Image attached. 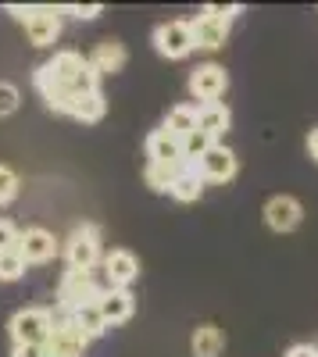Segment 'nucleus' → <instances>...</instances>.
Instances as JSON below:
<instances>
[{
    "label": "nucleus",
    "mask_w": 318,
    "mask_h": 357,
    "mask_svg": "<svg viewBox=\"0 0 318 357\" xmlns=\"http://www.w3.org/2000/svg\"><path fill=\"white\" fill-rule=\"evenodd\" d=\"M25 254L15 247V250H4L0 254V282H15V279H22L25 275Z\"/></svg>",
    "instance_id": "5701e85b"
},
{
    "label": "nucleus",
    "mask_w": 318,
    "mask_h": 357,
    "mask_svg": "<svg viewBox=\"0 0 318 357\" xmlns=\"http://www.w3.org/2000/svg\"><path fill=\"white\" fill-rule=\"evenodd\" d=\"M11 357H47V347H15Z\"/></svg>",
    "instance_id": "7c9ffc66"
},
{
    "label": "nucleus",
    "mask_w": 318,
    "mask_h": 357,
    "mask_svg": "<svg viewBox=\"0 0 318 357\" xmlns=\"http://www.w3.org/2000/svg\"><path fill=\"white\" fill-rule=\"evenodd\" d=\"M200 193H204V178L197 175V168H183V175L176 178V186H172V197L176 200H183V204H193V200H200Z\"/></svg>",
    "instance_id": "412c9836"
},
{
    "label": "nucleus",
    "mask_w": 318,
    "mask_h": 357,
    "mask_svg": "<svg viewBox=\"0 0 318 357\" xmlns=\"http://www.w3.org/2000/svg\"><path fill=\"white\" fill-rule=\"evenodd\" d=\"M190 29H193V47H197V50H218V47H225V36H229V22H222V18H211V15H204V11H200V15L190 22Z\"/></svg>",
    "instance_id": "9b49d317"
},
{
    "label": "nucleus",
    "mask_w": 318,
    "mask_h": 357,
    "mask_svg": "<svg viewBox=\"0 0 318 357\" xmlns=\"http://www.w3.org/2000/svg\"><path fill=\"white\" fill-rule=\"evenodd\" d=\"M218 139H211L204 129H197V132H190L186 139H183V146H186V165H197L200 158H204L208 151H211V146H215Z\"/></svg>",
    "instance_id": "b1692460"
},
{
    "label": "nucleus",
    "mask_w": 318,
    "mask_h": 357,
    "mask_svg": "<svg viewBox=\"0 0 318 357\" xmlns=\"http://www.w3.org/2000/svg\"><path fill=\"white\" fill-rule=\"evenodd\" d=\"M15 193H18V175L8 165H0V204H11Z\"/></svg>",
    "instance_id": "393cba45"
},
{
    "label": "nucleus",
    "mask_w": 318,
    "mask_h": 357,
    "mask_svg": "<svg viewBox=\"0 0 318 357\" xmlns=\"http://www.w3.org/2000/svg\"><path fill=\"white\" fill-rule=\"evenodd\" d=\"M183 175V168H172V165H154L147 161V172H143V178H147V186L158 190V193H172V186H176V178Z\"/></svg>",
    "instance_id": "4be33fe9"
},
{
    "label": "nucleus",
    "mask_w": 318,
    "mask_h": 357,
    "mask_svg": "<svg viewBox=\"0 0 318 357\" xmlns=\"http://www.w3.org/2000/svg\"><path fill=\"white\" fill-rule=\"evenodd\" d=\"M8 11L25 25V36L33 47H50L61 36V8H22V4H8Z\"/></svg>",
    "instance_id": "f03ea898"
},
{
    "label": "nucleus",
    "mask_w": 318,
    "mask_h": 357,
    "mask_svg": "<svg viewBox=\"0 0 318 357\" xmlns=\"http://www.w3.org/2000/svg\"><path fill=\"white\" fill-rule=\"evenodd\" d=\"M126 57H129V54H126V43H119V40H100L86 61L93 65L97 75H114V72L126 68Z\"/></svg>",
    "instance_id": "4468645a"
},
{
    "label": "nucleus",
    "mask_w": 318,
    "mask_h": 357,
    "mask_svg": "<svg viewBox=\"0 0 318 357\" xmlns=\"http://www.w3.org/2000/svg\"><path fill=\"white\" fill-rule=\"evenodd\" d=\"M97 307H100V314H104V321H107V329H111V325H122V321L132 318L136 301H132L129 289H107L100 301H97Z\"/></svg>",
    "instance_id": "2eb2a0df"
},
{
    "label": "nucleus",
    "mask_w": 318,
    "mask_h": 357,
    "mask_svg": "<svg viewBox=\"0 0 318 357\" xmlns=\"http://www.w3.org/2000/svg\"><path fill=\"white\" fill-rule=\"evenodd\" d=\"M265 225L272 229V232H294L297 225H301V218H304V207H301V200L297 197H290V193H275V197H268V204H265Z\"/></svg>",
    "instance_id": "6e6552de"
},
{
    "label": "nucleus",
    "mask_w": 318,
    "mask_h": 357,
    "mask_svg": "<svg viewBox=\"0 0 318 357\" xmlns=\"http://www.w3.org/2000/svg\"><path fill=\"white\" fill-rule=\"evenodd\" d=\"M11 340L15 347H47L50 333H54V318H50V307H22L15 318H11Z\"/></svg>",
    "instance_id": "7ed1b4c3"
},
{
    "label": "nucleus",
    "mask_w": 318,
    "mask_h": 357,
    "mask_svg": "<svg viewBox=\"0 0 318 357\" xmlns=\"http://www.w3.org/2000/svg\"><path fill=\"white\" fill-rule=\"evenodd\" d=\"M18 89L11 86V82H0V114H11V111H18Z\"/></svg>",
    "instance_id": "bb28decb"
},
{
    "label": "nucleus",
    "mask_w": 318,
    "mask_h": 357,
    "mask_svg": "<svg viewBox=\"0 0 318 357\" xmlns=\"http://www.w3.org/2000/svg\"><path fill=\"white\" fill-rule=\"evenodd\" d=\"M139 275V261L132 250H111L104 254V279L111 282V289H129V282Z\"/></svg>",
    "instance_id": "9d476101"
},
{
    "label": "nucleus",
    "mask_w": 318,
    "mask_h": 357,
    "mask_svg": "<svg viewBox=\"0 0 318 357\" xmlns=\"http://www.w3.org/2000/svg\"><path fill=\"white\" fill-rule=\"evenodd\" d=\"M65 261L68 268H82V272H93L100 261V229L97 225H75L68 243H65Z\"/></svg>",
    "instance_id": "20e7f679"
},
{
    "label": "nucleus",
    "mask_w": 318,
    "mask_h": 357,
    "mask_svg": "<svg viewBox=\"0 0 318 357\" xmlns=\"http://www.w3.org/2000/svg\"><path fill=\"white\" fill-rule=\"evenodd\" d=\"M225 86H229V75L222 65L208 61V65H197L190 72V93L200 100V107L204 104H218V97L225 93Z\"/></svg>",
    "instance_id": "423d86ee"
},
{
    "label": "nucleus",
    "mask_w": 318,
    "mask_h": 357,
    "mask_svg": "<svg viewBox=\"0 0 318 357\" xmlns=\"http://www.w3.org/2000/svg\"><path fill=\"white\" fill-rule=\"evenodd\" d=\"M282 357H318V347H311V343H297V347H290Z\"/></svg>",
    "instance_id": "c756f323"
},
{
    "label": "nucleus",
    "mask_w": 318,
    "mask_h": 357,
    "mask_svg": "<svg viewBox=\"0 0 318 357\" xmlns=\"http://www.w3.org/2000/svg\"><path fill=\"white\" fill-rule=\"evenodd\" d=\"M111 289V282L93 272H82V268H68V272L61 275V282H57V304H65V307H82V304H93L100 301V296Z\"/></svg>",
    "instance_id": "f257e3e1"
},
{
    "label": "nucleus",
    "mask_w": 318,
    "mask_h": 357,
    "mask_svg": "<svg viewBox=\"0 0 318 357\" xmlns=\"http://www.w3.org/2000/svg\"><path fill=\"white\" fill-rule=\"evenodd\" d=\"M18 250L25 254V261H29V264H43V261H50V257L57 254V240H54V236H50L47 229L33 225V229H25V232H22Z\"/></svg>",
    "instance_id": "ddd939ff"
},
{
    "label": "nucleus",
    "mask_w": 318,
    "mask_h": 357,
    "mask_svg": "<svg viewBox=\"0 0 318 357\" xmlns=\"http://www.w3.org/2000/svg\"><path fill=\"white\" fill-rule=\"evenodd\" d=\"M154 47H158V54L172 57V61H179V57H186L190 50H197L190 22H161L154 29Z\"/></svg>",
    "instance_id": "0eeeda50"
},
{
    "label": "nucleus",
    "mask_w": 318,
    "mask_h": 357,
    "mask_svg": "<svg viewBox=\"0 0 318 357\" xmlns=\"http://www.w3.org/2000/svg\"><path fill=\"white\" fill-rule=\"evenodd\" d=\"M86 343H90V340L75 329V321L54 325V333L47 340V357H82Z\"/></svg>",
    "instance_id": "f8f14e48"
},
{
    "label": "nucleus",
    "mask_w": 318,
    "mask_h": 357,
    "mask_svg": "<svg viewBox=\"0 0 318 357\" xmlns=\"http://www.w3.org/2000/svg\"><path fill=\"white\" fill-rule=\"evenodd\" d=\"M233 126V114H229V107L218 100V104H204L200 107V122H197V129H204L211 139H218L222 143V136H225V129Z\"/></svg>",
    "instance_id": "f3484780"
},
{
    "label": "nucleus",
    "mask_w": 318,
    "mask_h": 357,
    "mask_svg": "<svg viewBox=\"0 0 318 357\" xmlns=\"http://www.w3.org/2000/svg\"><path fill=\"white\" fill-rule=\"evenodd\" d=\"M308 154L318 161V129H311V136H308Z\"/></svg>",
    "instance_id": "2f4dec72"
},
{
    "label": "nucleus",
    "mask_w": 318,
    "mask_h": 357,
    "mask_svg": "<svg viewBox=\"0 0 318 357\" xmlns=\"http://www.w3.org/2000/svg\"><path fill=\"white\" fill-rule=\"evenodd\" d=\"M18 240H22L18 225H15V222H8V218H0V254H4V250H15V247H18Z\"/></svg>",
    "instance_id": "a878e982"
},
{
    "label": "nucleus",
    "mask_w": 318,
    "mask_h": 357,
    "mask_svg": "<svg viewBox=\"0 0 318 357\" xmlns=\"http://www.w3.org/2000/svg\"><path fill=\"white\" fill-rule=\"evenodd\" d=\"M197 122H200V107H193V104H176V107L168 111V118H165V129L176 132L179 139H186L190 132H197Z\"/></svg>",
    "instance_id": "6ab92c4d"
},
{
    "label": "nucleus",
    "mask_w": 318,
    "mask_h": 357,
    "mask_svg": "<svg viewBox=\"0 0 318 357\" xmlns=\"http://www.w3.org/2000/svg\"><path fill=\"white\" fill-rule=\"evenodd\" d=\"M61 11H68V15H75L79 22H90V18H97L104 8L100 4H68V8H61Z\"/></svg>",
    "instance_id": "c85d7f7f"
},
{
    "label": "nucleus",
    "mask_w": 318,
    "mask_h": 357,
    "mask_svg": "<svg viewBox=\"0 0 318 357\" xmlns=\"http://www.w3.org/2000/svg\"><path fill=\"white\" fill-rule=\"evenodd\" d=\"M61 114L75 118V122H100V118H104V97H100V93H90V97H72V100L65 104V111H61Z\"/></svg>",
    "instance_id": "aec40b11"
},
{
    "label": "nucleus",
    "mask_w": 318,
    "mask_h": 357,
    "mask_svg": "<svg viewBox=\"0 0 318 357\" xmlns=\"http://www.w3.org/2000/svg\"><path fill=\"white\" fill-rule=\"evenodd\" d=\"M190 347H193V357H218L225 350V333L218 329V325L204 321V325H197V329H193Z\"/></svg>",
    "instance_id": "dca6fc26"
},
{
    "label": "nucleus",
    "mask_w": 318,
    "mask_h": 357,
    "mask_svg": "<svg viewBox=\"0 0 318 357\" xmlns=\"http://www.w3.org/2000/svg\"><path fill=\"white\" fill-rule=\"evenodd\" d=\"M147 158L154 165H172V168H186V146L176 132H168L165 126L147 136Z\"/></svg>",
    "instance_id": "1a4fd4ad"
},
{
    "label": "nucleus",
    "mask_w": 318,
    "mask_h": 357,
    "mask_svg": "<svg viewBox=\"0 0 318 357\" xmlns=\"http://www.w3.org/2000/svg\"><path fill=\"white\" fill-rule=\"evenodd\" d=\"M72 321H75V329L86 336V340H97V336H104L107 333V321H104V314H100V307H97V301L93 304H82V307H75L72 311Z\"/></svg>",
    "instance_id": "a211bd4d"
},
{
    "label": "nucleus",
    "mask_w": 318,
    "mask_h": 357,
    "mask_svg": "<svg viewBox=\"0 0 318 357\" xmlns=\"http://www.w3.org/2000/svg\"><path fill=\"white\" fill-rule=\"evenodd\" d=\"M190 168H197V175L204 178V183H233L236 172H240V161H236V154L229 151L225 143H215L211 151L197 165H190Z\"/></svg>",
    "instance_id": "39448f33"
},
{
    "label": "nucleus",
    "mask_w": 318,
    "mask_h": 357,
    "mask_svg": "<svg viewBox=\"0 0 318 357\" xmlns=\"http://www.w3.org/2000/svg\"><path fill=\"white\" fill-rule=\"evenodd\" d=\"M240 11H243L240 4H208V8H204V15H211V18H222V22H233Z\"/></svg>",
    "instance_id": "cd10ccee"
}]
</instances>
